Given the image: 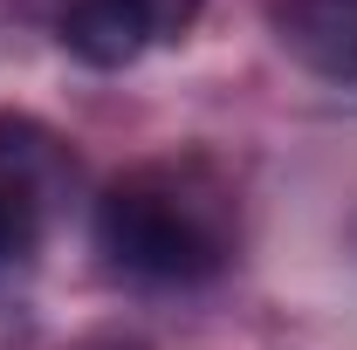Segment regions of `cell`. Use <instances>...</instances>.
Here are the masks:
<instances>
[{"label":"cell","mask_w":357,"mask_h":350,"mask_svg":"<svg viewBox=\"0 0 357 350\" xmlns=\"http://www.w3.org/2000/svg\"><path fill=\"white\" fill-rule=\"evenodd\" d=\"M89 234L103 268L137 289H199L241 254V192L206 151L144 158L96 192Z\"/></svg>","instance_id":"6da1fadb"},{"label":"cell","mask_w":357,"mask_h":350,"mask_svg":"<svg viewBox=\"0 0 357 350\" xmlns=\"http://www.w3.org/2000/svg\"><path fill=\"white\" fill-rule=\"evenodd\" d=\"M206 0H69L55 35L83 69H131L151 48H172L192 35Z\"/></svg>","instance_id":"3957f363"},{"label":"cell","mask_w":357,"mask_h":350,"mask_svg":"<svg viewBox=\"0 0 357 350\" xmlns=\"http://www.w3.org/2000/svg\"><path fill=\"white\" fill-rule=\"evenodd\" d=\"M69 199H76L69 137L28 110H0V275L28 268L55 241Z\"/></svg>","instance_id":"7a4b0ae2"},{"label":"cell","mask_w":357,"mask_h":350,"mask_svg":"<svg viewBox=\"0 0 357 350\" xmlns=\"http://www.w3.org/2000/svg\"><path fill=\"white\" fill-rule=\"evenodd\" d=\"M275 48L323 83H357V0H268Z\"/></svg>","instance_id":"277c9868"},{"label":"cell","mask_w":357,"mask_h":350,"mask_svg":"<svg viewBox=\"0 0 357 350\" xmlns=\"http://www.w3.org/2000/svg\"><path fill=\"white\" fill-rule=\"evenodd\" d=\"M103 350H144V344H103Z\"/></svg>","instance_id":"5b68a950"}]
</instances>
